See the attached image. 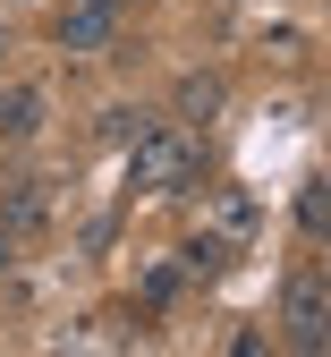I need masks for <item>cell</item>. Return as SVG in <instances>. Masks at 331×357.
Segmentation results:
<instances>
[{"instance_id": "cell-1", "label": "cell", "mask_w": 331, "mask_h": 357, "mask_svg": "<svg viewBox=\"0 0 331 357\" xmlns=\"http://www.w3.org/2000/svg\"><path fill=\"white\" fill-rule=\"evenodd\" d=\"M196 170H204V145H196L187 119H153L145 137L128 145V188H136V196H187Z\"/></svg>"}, {"instance_id": "cell-6", "label": "cell", "mask_w": 331, "mask_h": 357, "mask_svg": "<svg viewBox=\"0 0 331 357\" xmlns=\"http://www.w3.org/2000/svg\"><path fill=\"white\" fill-rule=\"evenodd\" d=\"M213 111H221V77H204V68L178 77V119H213Z\"/></svg>"}, {"instance_id": "cell-5", "label": "cell", "mask_w": 331, "mask_h": 357, "mask_svg": "<svg viewBox=\"0 0 331 357\" xmlns=\"http://www.w3.org/2000/svg\"><path fill=\"white\" fill-rule=\"evenodd\" d=\"M34 128H43V94L34 85H0V145L34 137Z\"/></svg>"}, {"instance_id": "cell-11", "label": "cell", "mask_w": 331, "mask_h": 357, "mask_svg": "<svg viewBox=\"0 0 331 357\" xmlns=\"http://www.w3.org/2000/svg\"><path fill=\"white\" fill-rule=\"evenodd\" d=\"M9 247H17V238H9V230H0V264H9Z\"/></svg>"}, {"instance_id": "cell-7", "label": "cell", "mask_w": 331, "mask_h": 357, "mask_svg": "<svg viewBox=\"0 0 331 357\" xmlns=\"http://www.w3.org/2000/svg\"><path fill=\"white\" fill-rule=\"evenodd\" d=\"M145 128H153V111H145V102H111V111H102V137H111V145H136Z\"/></svg>"}, {"instance_id": "cell-2", "label": "cell", "mask_w": 331, "mask_h": 357, "mask_svg": "<svg viewBox=\"0 0 331 357\" xmlns=\"http://www.w3.org/2000/svg\"><path fill=\"white\" fill-rule=\"evenodd\" d=\"M52 43L68 60H93V52H111L119 43V0H60V17H52Z\"/></svg>"}, {"instance_id": "cell-10", "label": "cell", "mask_w": 331, "mask_h": 357, "mask_svg": "<svg viewBox=\"0 0 331 357\" xmlns=\"http://www.w3.org/2000/svg\"><path fill=\"white\" fill-rule=\"evenodd\" d=\"M255 230V204L247 196H221V238H247Z\"/></svg>"}, {"instance_id": "cell-8", "label": "cell", "mask_w": 331, "mask_h": 357, "mask_svg": "<svg viewBox=\"0 0 331 357\" xmlns=\"http://www.w3.org/2000/svg\"><path fill=\"white\" fill-rule=\"evenodd\" d=\"M178 264H187V273H229V238H213V230H204V238H187Z\"/></svg>"}, {"instance_id": "cell-4", "label": "cell", "mask_w": 331, "mask_h": 357, "mask_svg": "<svg viewBox=\"0 0 331 357\" xmlns=\"http://www.w3.org/2000/svg\"><path fill=\"white\" fill-rule=\"evenodd\" d=\"M43 221H52V178H43V170L0 178V230H9V238H34Z\"/></svg>"}, {"instance_id": "cell-3", "label": "cell", "mask_w": 331, "mask_h": 357, "mask_svg": "<svg viewBox=\"0 0 331 357\" xmlns=\"http://www.w3.org/2000/svg\"><path fill=\"white\" fill-rule=\"evenodd\" d=\"M280 324H289V340L306 357L331 340V289H323V273H289L280 281Z\"/></svg>"}, {"instance_id": "cell-9", "label": "cell", "mask_w": 331, "mask_h": 357, "mask_svg": "<svg viewBox=\"0 0 331 357\" xmlns=\"http://www.w3.org/2000/svg\"><path fill=\"white\" fill-rule=\"evenodd\" d=\"M323 221H331V204H323V178H306V188H298V230H306V238H323Z\"/></svg>"}]
</instances>
